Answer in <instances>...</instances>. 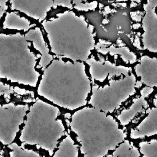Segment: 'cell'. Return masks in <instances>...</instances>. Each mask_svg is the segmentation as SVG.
I'll return each instance as SVG.
<instances>
[{
    "instance_id": "cell-1",
    "label": "cell",
    "mask_w": 157,
    "mask_h": 157,
    "mask_svg": "<svg viewBox=\"0 0 157 157\" xmlns=\"http://www.w3.org/2000/svg\"><path fill=\"white\" fill-rule=\"evenodd\" d=\"M69 126L77 135L83 157H105L127 136L113 117L94 107L74 112Z\"/></svg>"
},
{
    "instance_id": "cell-2",
    "label": "cell",
    "mask_w": 157,
    "mask_h": 157,
    "mask_svg": "<svg viewBox=\"0 0 157 157\" xmlns=\"http://www.w3.org/2000/svg\"><path fill=\"white\" fill-rule=\"evenodd\" d=\"M78 64L62 58L53 59L44 69L37 94L60 107L74 110L87 104L91 91L90 82L78 83Z\"/></svg>"
},
{
    "instance_id": "cell-3",
    "label": "cell",
    "mask_w": 157,
    "mask_h": 157,
    "mask_svg": "<svg viewBox=\"0 0 157 157\" xmlns=\"http://www.w3.org/2000/svg\"><path fill=\"white\" fill-rule=\"evenodd\" d=\"M59 113L56 106L36 99L25 116L20 140L23 144L40 148L52 156L65 132L63 121L58 118Z\"/></svg>"
},
{
    "instance_id": "cell-4",
    "label": "cell",
    "mask_w": 157,
    "mask_h": 157,
    "mask_svg": "<svg viewBox=\"0 0 157 157\" xmlns=\"http://www.w3.org/2000/svg\"><path fill=\"white\" fill-rule=\"evenodd\" d=\"M25 35L0 33V78L36 87L40 74L35 69L38 56L29 49Z\"/></svg>"
},
{
    "instance_id": "cell-5",
    "label": "cell",
    "mask_w": 157,
    "mask_h": 157,
    "mask_svg": "<svg viewBox=\"0 0 157 157\" xmlns=\"http://www.w3.org/2000/svg\"><path fill=\"white\" fill-rule=\"evenodd\" d=\"M109 83L104 87L96 84L93 85V94L89 101V104L94 108L105 113L113 112L136 92V77L132 74L123 80H110Z\"/></svg>"
},
{
    "instance_id": "cell-6",
    "label": "cell",
    "mask_w": 157,
    "mask_h": 157,
    "mask_svg": "<svg viewBox=\"0 0 157 157\" xmlns=\"http://www.w3.org/2000/svg\"><path fill=\"white\" fill-rule=\"evenodd\" d=\"M29 107L28 104L14 102L0 104V142L2 144L8 146L14 142Z\"/></svg>"
},
{
    "instance_id": "cell-7",
    "label": "cell",
    "mask_w": 157,
    "mask_h": 157,
    "mask_svg": "<svg viewBox=\"0 0 157 157\" xmlns=\"http://www.w3.org/2000/svg\"><path fill=\"white\" fill-rule=\"evenodd\" d=\"M10 9L17 10L28 17L39 20H44L47 12L53 7V1H9Z\"/></svg>"
},
{
    "instance_id": "cell-8",
    "label": "cell",
    "mask_w": 157,
    "mask_h": 157,
    "mask_svg": "<svg viewBox=\"0 0 157 157\" xmlns=\"http://www.w3.org/2000/svg\"><path fill=\"white\" fill-rule=\"evenodd\" d=\"M25 37L28 42H32L34 48L40 54L39 66L44 70L53 60V56L49 53V48L39 27L30 29L25 34Z\"/></svg>"
},
{
    "instance_id": "cell-9",
    "label": "cell",
    "mask_w": 157,
    "mask_h": 157,
    "mask_svg": "<svg viewBox=\"0 0 157 157\" xmlns=\"http://www.w3.org/2000/svg\"><path fill=\"white\" fill-rule=\"evenodd\" d=\"M157 133V109L156 107L150 109L148 115L136 127L131 129L130 137L133 139L151 137Z\"/></svg>"
},
{
    "instance_id": "cell-10",
    "label": "cell",
    "mask_w": 157,
    "mask_h": 157,
    "mask_svg": "<svg viewBox=\"0 0 157 157\" xmlns=\"http://www.w3.org/2000/svg\"><path fill=\"white\" fill-rule=\"evenodd\" d=\"M157 5V1H148L146 4H144V9L145 11V16L142 20V27L144 33L142 35L143 43L150 39V35L156 40V14L155 9Z\"/></svg>"
},
{
    "instance_id": "cell-11",
    "label": "cell",
    "mask_w": 157,
    "mask_h": 157,
    "mask_svg": "<svg viewBox=\"0 0 157 157\" xmlns=\"http://www.w3.org/2000/svg\"><path fill=\"white\" fill-rule=\"evenodd\" d=\"M35 24L31 25L30 21L24 17L20 16L15 12H7L2 23L3 29H16L28 31Z\"/></svg>"
},
{
    "instance_id": "cell-12",
    "label": "cell",
    "mask_w": 157,
    "mask_h": 157,
    "mask_svg": "<svg viewBox=\"0 0 157 157\" xmlns=\"http://www.w3.org/2000/svg\"><path fill=\"white\" fill-rule=\"evenodd\" d=\"M148 106L147 101L143 97H140L134 100L133 103L129 109L123 110L121 113L117 116L120 124L123 126L128 124L137 114L143 110Z\"/></svg>"
},
{
    "instance_id": "cell-13",
    "label": "cell",
    "mask_w": 157,
    "mask_h": 157,
    "mask_svg": "<svg viewBox=\"0 0 157 157\" xmlns=\"http://www.w3.org/2000/svg\"><path fill=\"white\" fill-rule=\"evenodd\" d=\"M142 57L145 61L147 70L143 67L144 72L139 76L141 77L140 81L142 83H144L148 86L151 88L155 87L157 86L156 58L155 57L151 58L148 56H143ZM140 66H142L140 65Z\"/></svg>"
},
{
    "instance_id": "cell-14",
    "label": "cell",
    "mask_w": 157,
    "mask_h": 157,
    "mask_svg": "<svg viewBox=\"0 0 157 157\" xmlns=\"http://www.w3.org/2000/svg\"><path fill=\"white\" fill-rule=\"evenodd\" d=\"M52 157H78V148L69 136L67 135L59 144Z\"/></svg>"
},
{
    "instance_id": "cell-15",
    "label": "cell",
    "mask_w": 157,
    "mask_h": 157,
    "mask_svg": "<svg viewBox=\"0 0 157 157\" xmlns=\"http://www.w3.org/2000/svg\"><path fill=\"white\" fill-rule=\"evenodd\" d=\"M105 157H141V155L131 142L125 139Z\"/></svg>"
},
{
    "instance_id": "cell-16",
    "label": "cell",
    "mask_w": 157,
    "mask_h": 157,
    "mask_svg": "<svg viewBox=\"0 0 157 157\" xmlns=\"http://www.w3.org/2000/svg\"><path fill=\"white\" fill-rule=\"evenodd\" d=\"M7 147L10 150L9 152L10 157H45L40 155L36 151L25 148L16 142H13Z\"/></svg>"
},
{
    "instance_id": "cell-17",
    "label": "cell",
    "mask_w": 157,
    "mask_h": 157,
    "mask_svg": "<svg viewBox=\"0 0 157 157\" xmlns=\"http://www.w3.org/2000/svg\"><path fill=\"white\" fill-rule=\"evenodd\" d=\"M139 151L142 157H157V140L142 141L139 144Z\"/></svg>"
},
{
    "instance_id": "cell-18",
    "label": "cell",
    "mask_w": 157,
    "mask_h": 157,
    "mask_svg": "<svg viewBox=\"0 0 157 157\" xmlns=\"http://www.w3.org/2000/svg\"><path fill=\"white\" fill-rule=\"evenodd\" d=\"M73 4H74V8L77 9V10H94V9L98 6V2L94 1L92 2H88L87 1L85 4H83V1H73Z\"/></svg>"
},
{
    "instance_id": "cell-19",
    "label": "cell",
    "mask_w": 157,
    "mask_h": 157,
    "mask_svg": "<svg viewBox=\"0 0 157 157\" xmlns=\"http://www.w3.org/2000/svg\"><path fill=\"white\" fill-rule=\"evenodd\" d=\"M17 93V86H12L8 84L0 82V96H4V98H8L13 93Z\"/></svg>"
},
{
    "instance_id": "cell-20",
    "label": "cell",
    "mask_w": 157,
    "mask_h": 157,
    "mask_svg": "<svg viewBox=\"0 0 157 157\" xmlns=\"http://www.w3.org/2000/svg\"><path fill=\"white\" fill-rule=\"evenodd\" d=\"M58 6L65 7L69 9H72L73 8V4L71 3V1H61V0L53 1V7L54 9H56Z\"/></svg>"
},
{
    "instance_id": "cell-21",
    "label": "cell",
    "mask_w": 157,
    "mask_h": 157,
    "mask_svg": "<svg viewBox=\"0 0 157 157\" xmlns=\"http://www.w3.org/2000/svg\"><path fill=\"white\" fill-rule=\"evenodd\" d=\"M153 91V88L150 86H146L140 90V94L142 97H143L144 98H147Z\"/></svg>"
},
{
    "instance_id": "cell-22",
    "label": "cell",
    "mask_w": 157,
    "mask_h": 157,
    "mask_svg": "<svg viewBox=\"0 0 157 157\" xmlns=\"http://www.w3.org/2000/svg\"><path fill=\"white\" fill-rule=\"evenodd\" d=\"M7 1H0V19L7 9V6L6 3Z\"/></svg>"
},
{
    "instance_id": "cell-23",
    "label": "cell",
    "mask_w": 157,
    "mask_h": 157,
    "mask_svg": "<svg viewBox=\"0 0 157 157\" xmlns=\"http://www.w3.org/2000/svg\"><path fill=\"white\" fill-rule=\"evenodd\" d=\"M133 45H134V47H136L137 49H139V50H143V48L141 47L140 42L139 38V37H138L137 35L136 36L134 41V42H133Z\"/></svg>"
},
{
    "instance_id": "cell-24",
    "label": "cell",
    "mask_w": 157,
    "mask_h": 157,
    "mask_svg": "<svg viewBox=\"0 0 157 157\" xmlns=\"http://www.w3.org/2000/svg\"><path fill=\"white\" fill-rule=\"evenodd\" d=\"M142 82H140V81H139V80H137V82H136V83H135V87H136V88H140L141 86H142Z\"/></svg>"
},
{
    "instance_id": "cell-25",
    "label": "cell",
    "mask_w": 157,
    "mask_h": 157,
    "mask_svg": "<svg viewBox=\"0 0 157 157\" xmlns=\"http://www.w3.org/2000/svg\"><path fill=\"white\" fill-rule=\"evenodd\" d=\"M140 26V23H136V24H134V25H132V28H133V29H138Z\"/></svg>"
},
{
    "instance_id": "cell-26",
    "label": "cell",
    "mask_w": 157,
    "mask_h": 157,
    "mask_svg": "<svg viewBox=\"0 0 157 157\" xmlns=\"http://www.w3.org/2000/svg\"><path fill=\"white\" fill-rule=\"evenodd\" d=\"M109 23V20H107V19H104L102 20V23L103 24H105V23Z\"/></svg>"
},
{
    "instance_id": "cell-27",
    "label": "cell",
    "mask_w": 157,
    "mask_h": 157,
    "mask_svg": "<svg viewBox=\"0 0 157 157\" xmlns=\"http://www.w3.org/2000/svg\"><path fill=\"white\" fill-rule=\"evenodd\" d=\"M131 5L130 6V7H135V6H137V4H136V3H135V2H133V1H132V3H131Z\"/></svg>"
},
{
    "instance_id": "cell-28",
    "label": "cell",
    "mask_w": 157,
    "mask_h": 157,
    "mask_svg": "<svg viewBox=\"0 0 157 157\" xmlns=\"http://www.w3.org/2000/svg\"><path fill=\"white\" fill-rule=\"evenodd\" d=\"M153 104L155 105V107H156V97L153 99Z\"/></svg>"
},
{
    "instance_id": "cell-29",
    "label": "cell",
    "mask_w": 157,
    "mask_h": 157,
    "mask_svg": "<svg viewBox=\"0 0 157 157\" xmlns=\"http://www.w3.org/2000/svg\"><path fill=\"white\" fill-rule=\"evenodd\" d=\"M99 9H102L103 7H104V5L103 4H101V3H99Z\"/></svg>"
},
{
    "instance_id": "cell-30",
    "label": "cell",
    "mask_w": 157,
    "mask_h": 157,
    "mask_svg": "<svg viewBox=\"0 0 157 157\" xmlns=\"http://www.w3.org/2000/svg\"><path fill=\"white\" fill-rule=\"evenodd\" d=\"M0 157H4L2 155H0Z\"/></svg>"
}]
</instances>
